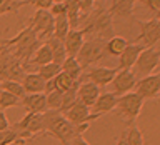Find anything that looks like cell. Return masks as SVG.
<instances>
[{"mask_svg":"<svg viewBox=\"0 0 160 145\" xmlns=\"http://www.w3.org/2000/svg\"><path fill=\"white\" fill-rule=\"evenodd\" d=\"M43 115V135H52L62 145H68L75 137L83 135L87 132L90 123L73 125L57 110H45Z\"/></svg>","mask_w":160,"mask_h":145,"instance_id":"6da1fadb","label":"cell"},{"mask_svg":"<svg viewBox=\"0 0 160 145\" xmlns=\"http://www.w3.org/2000/svg\"><path fill=\"white\" fill-rule=\"evenodd\" d=\"M113 15L105 8V5H98L93 8L87 17H85V25L82 28L83 33H92V38H100V40H108L113 37Z\"/></svg>","mask_w":160,"mask_h":145,"instance_id":"7a4b0ae2","label":"cell"},{"mask_svg":"<svg viewBox=\"0 0 160 145\" xmlns=\"http://www.w3.org/2000/svg\"><path fill=\"white\" fill-rule=\"evenodd\" d=\"M3 45L7 48L12 50V53L20 60V62L25 63L33 55L35 50L42 45V42L37 38V35H35L33 30L27 25V27H25L23 30H20V32L15 35L13 38L5 40Z\"/></svg>","mask_w":160,"mask_h":145,"instance_id":"3957f363","label":"cell"},{"mask_svg":"<svg viewBox=\"0 0 160 145\" xmlns=\"http://www.w3.org/2000/svg\"><path fill=\"white\" fill-rule=\"evenodd\" d=\"M13 132L18 137V143H25L30 138L43 135V115L42 113H27L22 120L13 125Z\"/></svg>","mask_w":160,"mask_h":145,"instance_id":"277c9868","label":"cell"},{"mask_svg":"<svg viewBox=\"0 0 160 145\" xmlns=\"http://www.w3.org/2000/svg\"><path fill=\"white\" fill-rule=\"evenodd\" d=\"M143 102L145 100L140 97L137 92H128L125 95H120L118 97V102H117V112L118 115L125 120L127 125H133L137 117L142 112V107H143Z\"/></svg>","mask_w":160,"mask_h":145,"instance_id":"5b68a950","label":"cell"},{"mask_svg":"<svg viewBox=\"0 0 160 145\" xmlns=\"http://www.w3.org/2000/svg\"><path fill=\"white\" fill-rule=\"evenodd\" d=\"M25 67L12 53V50L5 47L0 48V80H18L23 78Z\"/></svg>","mask_w":160,"mask_h":145,"instance_id":"8992f818","label":"cell"},{"mask_svg":"<svg viewBox=\"0 0 160 145\" xmlns=\"http://www.w3.org/2000/svg\"><path fill=\"white\" fill-rule=\"evenodd\" d=\"M105 55V40H100V38H90L87 42H83L80 52L77 53V58L80 67L87 68L90 65L97 63L100 58Z\"/></svg>","mask_w":160,"mask_h":145,"instance_id":"52a82bcc","label":"cell"},{"mask_svg":"<svg viewBox=\"0 0 160 145\" xmlns=\"http://www.w3.org/2000/svg\"><path fill=\"white\" fill-rule=\"evenodd\" d=\"M28 27L35 32L40 42H45L53 35V15L48 10H35Z\"/></svg>","mask_w":160,"mask_h":145,"instance_id":"ba28073f","label":"cell"},{"mask_svg":"<svg viewBox=\"0 0 160 145\" xmlns=\"http://www.w3.org/2000/svg\"><path fill=\"white\" fill-rule=\"evenodd\" d=\"M137 25L140 27V33L137 37V43L142 42V45L145 48L155 47L160 42V22L157 18H150L147 22L142 20H135Z\"/></svg>","mask_w":160,"mask_h":145,"instance_id":"9c48e42d","label":"cell"},{"mask_svg":"<svg viewBox=\"0 0 160 145\" xmlns=\"http://www.w3.org/2000/svg\"><path fill=\"white\" fill-rule=\"evenodd\" d=\"M158 60H160V50L150 47V48H143L140 52L135 67H137V75L140 77H147L153 72L155 68H158Z\"/></svg>","mask_w":160,"mask_h":145,"instance_id":"30bf717a","label":"cell"},{"mask_svg":"<svg viewBox=\"0 0 160 145\" xmlns=\"http://www.w3.org/2000/svg\"><path fill=\"white\" fill-rule=\"evenodd\" d=\"M63 117L67 118L70 123H73V125H83V123L93 122V120H97L98 117H102V115L90 113V108L87 107V105H83L82 102L77 100V102H75L72 107L63 113Z\"/></svg>","mask_w":160,"mask_h":145,"instance_id":"8fae6325","label":"cell"},{"mask_svg":"<svg viewBox=\"0 0 160 145\" xmlns=\"http://www.w3.org/2000/svg\"><path fill=\"white\" fill-rule=\"evenodd\" d=\"M135 83H137V75H135L132 70H118V72L115 73L113 80L110 82L112 92L117 95V97L132 92L135 88Z\"/></svg>","mask_w":160,"mask_h":145,"instance_id":"7c38bea8","label":"cell"},{"mask_svg":"<svg viewBox=\"0 0 160 145\" xmlns=\"http://www.w3.org/2000/svg\"><path fill=\"white\" fill-rule=\"evenodd\" d=\"M117 72H118V67H110V68L108 67H92L85 73V78L102 88L105 85H110V82L113 80Z\"/></svg>","mask_w":160,"mask_h":145,"instance_id":"4fadbf2b","label":"cell"},{"mask_svg":"<svg viewBox=\"0 0 160 145\" xmlns=\"http://www.w3.org/2000/svg\"><path fill=\"white\" fill-rule=\"evenodd\" d=\"M135 92L143 100L158 97V75H147V77H142L140 80H137Z\"/></svg>","mask_w":160,"mask_h":145,"instance_id":"5bb4252c","label":"cell"},{"mask_svg":"<svg viewBox=\"0 0 160 145\" xmlns=\"http://www.w3.org/2000/svg\"><path fill=\"white\" fill-rule=\"evenodd\" d=\"M143 48L145 47L140 43H127L123 52L118 55V70H130L132 68Z\"/></svg>","mask_w":160,"mask_h":145,"instance_id":"9a60e30c","label":"cell"},{"mask_svg":"<svg viewBox=\"0 0 160 145\" xmlns=\"http://www.w3.org/2000/svg\"><path fill=\"white\" fill-rule=\"evenodd\" d=\"M20 105L28 113H43L47 110V97L45 93H25L20 100Z\"/></svg>","mask_w":160,"mask_h":145,"instance_id":"2e32d148","label":"cell"},{"mask_svg":"<svg viewBox=\"0 0 160 145\" xmlns=\"http://www.w3.org/2000/svg\"><path fill=\"white\" fill-rule=\"evenodd\" d=\"M83 32L78 28H70L67 37L63 38V45H65V50H67V55L68 57H77V53L80 52L83 45Z\"/></svg>","mask_w":160,"mask_h":145,"instance_id":"e0dca14e","label":"cell"},{"mask_svg":"<svg viewBox=\"0 0 160 145\" xmlns=\"http://www.w3.org/2000/svg\"><path fill=\"white\" fill-rule=\"evenodd\" d=\"M100 95V87L93 85L92 82H85V83H78L77 88V100L82 102L83 105H87L88 108H92V105L95 103V100Z\"/></svg>","mask_w":160,"mask_h":145,"instance_id":"ac0fdd59","label":"cell"},{"mask_svg":"<svg viewBox=\"0 0 160 145\" xmlns=\"http://www.w3.org/2000/svg\"><path fill=\"white\" fill-rule=\"evenodd\" d=\"M117 102H118V97L113 92H103V93H100L98 97H97V100H95V103L92 105L93 113L103 115V113L112 112V110H115V107H117Z\"/></svg>","mask_w":160,"mask_h":145,"instance_id":"d6986e66","label":"cell"},{"mask_svg":"<svg viewBox=\"0 0 160 145\" xmlns=\"http://www.w3.org/2000/svg\"><path fill=\"white\" fill-rule=\"evenodd\" d=\"M22 87L25 93H43L45 90V80L38 73H27L22 78Z\"/></svg>","mask_w":160,"mask_h":145,"instance_id":"ffe728a7","label":"cell"},{"mask_svg":"<svg viewBox=\"0 0 160 145\" xmlns=\"http://www.w3.org/2000/svg\"><path fill=\"white\" fill-rule=\"evenodd\" d=\"M133 0H112L108 12L117 15L120 18H132L133 17Z\"/></svg>","mask_w":160,"mask_h":145,"instance_id":"44dd1931","label":"cell"},{"mask_svg":"<svg viewBox=\"0 0 160 145\" xmlns=\"http://www.w3.org/2000/svg\"><path fill=\"white\" fill-rule=\"evenodd\" d=\"M45 43L48 45L50 52H52L53 62L58 63V65H62V62L68 57L67 50H65V45H63V40H60V38H57V37H53V35H52L48 40H45Z\"/></svg>","mask_w":160,"mask_h":145,"instance_id":"7402d4cb","label":"cell"},{"mask_svg":"<svg viewBox=\"0 0 160 145\" xmlns=\"http://www.w3.org/2000/svg\"><path fill=\"white\" fill-rule=\"evenodd\" d=\"M127 40L123 37H118V35H113L108 40H105V53L112 55V57H118L120 53L123 52V48L127 47Z\"/></svg>","mask_w":160,"mask_h":145,"instance_id":"603a6c76","label":"cell"},{"mask_svg":"<svg viewBox=\"0 0 160 145\" xmlns=\"http://www.w3.org/2000/svg\"><path fill=\"white\" fill-rule=\"evenodd\" d=\"M65 15L68 18L70 28H78L80 20H82V13H80L78 5L75 3V0H65Z\"/></svg>","mask_w":160,"mask_h":145,"instance_id":"cb8c5ba5","label":"cell"},{"mask_svg":"<svg viewBox=\"0 0 160 145\" xmlns=\"http://www.w3.org/2000/svg\"><path fill=\"white\" fill-rule=\"evenodd\" d=\"M60 68H62L63 73H67L68 77H72L73 80H78L80 75H82V67H80L78 60L75 57H67L62 62V65H60Z\"/></svg>","mask_w":160,"mask_h":145,"instance_id":"d4e9b609","label":"cell"},{"mask_svg":"<svg viewBox=\"0 0 160 145\" xmlns=\"http://www.w3.org/2000/svg\"><path fill=\"white\" fill-rule=\"evenodd\" d=\"M70 30V23L67 15H58V17H53V37H57L60 40H63L67 37Z\"/></svg>","mask_w":160,"mask_h":145,"instance_id":"484cf974","label":"cell"},{"mask_svg":"<svg viewBox=\"0 0 160 145\" xmlns=\"http://www.w3.org/2000/svg\"><path fill=\"white\" fill-rule=\"evenodd\" d=\"M53 62V57H52V52H50L48 45L47 43H42L40 47L33 52V58H32V63L35 65H45V63H50Z\"/></svg>","mask_w":160,"mask_h":145,"instance_id":"4316f807","label":"cell"},{"mask_svg":"<svg viewBox=\"0 0 160 145\" xmlns=\"http://www.w3.org/2000/svg\"><path fill=\"white\" fill-rule=\"evenodd\" d=\"M77 88H78V83L73 85L72 88H68V90H65V92H62V105H60V110H58L62 115L67 112V110L72 107L75 102H77Z\"/></svg>","mask_w":160,"mask_h":145,"instance_id":"83f0119b","label":"cell"},{"mask_svg":"<svg viewBox=\"0 0 160 145\" xmlns=\"http://www.w3.org/2000/svg\"><path fill=\"white\" fill-rule=\"evenodd\" d=\"M0 88H2L3 92L13 93L15 97H18V98L25 97V90L22 87V83L17 82V80H0Z\"/></svg>","mask_w":160,"mask_h":145,"instance_id":"f1b7e54d","label":"cell"},{"mask_svg":"<svg viewBox=\"0 0 160 145\" xmlns=\"http://www.w3.org/2000/svg\"><path fill=\"white\" fill-rule=\"evenodd\" d=\"M62 72V68H60V65L58 63H55V62H50V63H45V65H40L38 67V75L42 77L45 82L47 80H52L55 78V75Z\"/></svg>","mask_w":160,"mask_h":145,"instance_id":"f546056e","label":"cell"},{"mask_svg":"<svg viewBox=\"0 0 160 145\" xmlns=\"http://www.w3.org/2000/svg\"><path fill=\"white\" fill-rule=\"evenodd\" d=\"M53 82H55V88L60 90V92H65V90L72 88L73 85H77V83H78V80H73L72 77H68L67 73L60 72V73L55 75Z\"/></svg>","mask_w":160,"mask_h":145,"instance_id":"4dcf8cb0","label":"cell"},{"mask_svg":"<svg viewBox=\"0 0 160 145\" xmlns=\"http://www.w3.org/2000/svg\"><path fill=\"white\" fill-rule=\"evenodd\" d=\"M125 138H127L128 145H145L143 143V135L140 132V128L137 125H128V130L125 133Z\"/></svg>","mask_w":160,"mask_h":145,"instance_id":"1f68e13d","label":"cell"},{"mask_svg":"<svg viewBox=\"0 0 160 145\" xmlns=\"http://www.w3.org/2000/svg\"><path fill=\"white\" fill-rule=\"evenodd\" d=\"M47 97V110H60V105H62V92L60 90H52V92L45 93Z\"/></svg>","mask_w":160,"mask_h":145,"instance_id":"d6a6232c","label":"cell"},{"mask_svg":"<svg viewBox=\"0 0 160 145\" xmlns=\"http://www.w3.org/2000/svg\"><path fill=\"white\" fill-rule=\"evenodd\" d=\"M20 100L18 97H15L13 93H8V92H0V110H5V108H10V107H17L20 105Z\"/></svg>","mask_w":160,"mask_h":145,"instance_id":"836d02e7","label":"cell"},{"mask_svg":"<svg viewBox=\"0 0 160 145\" xmlns=\"http://www.w3.org/2000/svg\"><path fill=\"white\" fill-rule=\"evenodd\" d=\"M22 7V0H0V17L10 12H17Z\"/></svg>","mask_w":160,"mask_h":145,"instance_id":"e575fe53","label":"cell"},{"mask_svg":"<svg viewBox=\"0 0 160 145\" xmlns=\"http://www.w3.org/2000/svg\"><path fill=\"white\" fill-rule=\"evenodd\" d=\"M12 143H18L17 133L12 128L0 130V145H12Z\"/></svg>","mask_w":160,"mask_h":145,"instance_id":"d590c367","label":"cell"},{"mask_svg":"<svg viewBox=\"0 0 160 145\" xmlns=\"http://www.w3.org/2000/svg\"><path fill=\"white\" fill-rule=\"evenodd\" d=\"M52 3V0H22V5H32L35 10H48Z\"/></svg>","mask_w":160,"mask_h":145,"instance_id":"8d00e7d4","label":"cell"},{"mask_svg":"<svg viewBox=\"0 0 160 145\" xmlns=\"http://www.w3.org/2000/svg\"><path fill=\"white\" fill-rule=\"evenodd\" d=\"M93 2H95V0H75V3L78 5L80 13H82V17H83V18L87 17V15L95 8V7H93Z\"/></svg>","mask_w":160,"mask_h":145,"instance_id":"74e56055","label":"cell"},{"mask_svg":"<svg viewBox=\"0 0 160 145\" xmlns=\"http://www.w3.org/2000/svg\"><path fill=\"white\" fill-rule=\"evenodd\" d=\"M48 12L53 15V17H58V15H65V2H53L52 7L48 8Z\"/></svg>","mask_w":160,"mask_h":145,"instance_id":"f35d334b","label":"cell"},{"mask_svg":"<svg viewBox=\"0 0 160 145\" xmlns=\"http://www.w3.org/2000/svg\"><path fill=\"white\" fill-rule=\"evenodd\" d=\"M142 3H143L152 13H155V12L160 8V0H143Z\"/></svg>","mask_w":160,"mask_h":145,"instance_id":"ab89813d","label":"cell"},{"mask_svg":"<svg viewBox=\"0 0 160 145\" xmlns=\"http://www.w3.org/2000/svg\"><path fill=\"white\" fill-rule=\"evenodd\" d=\"M7 128H10L8 118H7V115L3 113V110H0V130H7Z\"/></svg>","mask_w":160,"mask_h":145,"instance_id":"60d3db41","label":"cell"},{"mask_svg":"<svg viewBox=\"0 0 160 145\" xmlns=\"http://www.w3.org/2000/svg\"><path fill=\"white\" fill-rule=\"evenodd\" d=\"M68 145H90V143L83 138V135H78V137H75V138L72 140V142L68 143Z\"/></svg>","mask_w":160,"mask_h":145,"instance_id":"b9f144b4","label":"cell"},{"mask_svg":"<svg viewBox=\"0 0 160 145\" xmlns=\"http://www.w3.org/2000/svg\"><path fill=\"white\" fill-rule=\"evenodd\" d=\"M115 145H128V142H127V138H125V135H123V137L120 138V140H118V142L115 143Z\"/></svg>","mask_w":160,"mask_h":145,"instance_id":"7bdbcfd3","label":"cell"},{"mask_svg":"<svg viewBox=\"0 0 160 145\" xmlns=\"http://www.w3.org/2000/svg\"><path fill=\"white\" fill-rule=\"evenodd\" d=\"M153 18H157L158 22H160V8L157 10V12H155V17H153Z\"/></svg>","mask_w":160,"mask_h":145,"instance_id":"ee69618b","label":"cell"},{"mask_svg":"<svg viewBox=\"0 0 160 145\" xmlns=\"http://www.w3.org/2000/svg\"><path fill=\"white\" fill-rule=\"evenodd\" d=\"M158 95H160V75H158Z\"/></svg>","mask_w":160,"mask_h":145,"instance_id":"f6af8a7d","label":"cell"},{"mask_svg":"<svg viewBox=\"0 0 160 145\" xmlns=\"http://www.w3.org/2000/svg\"><path fill=\"white\" fill-rule=\"evenodd\" d=\"M52 2H65V0H52Z\"/></svg>","mask_w":160,"mask_h":145,"instance_id":"bcb514c9","label":"cell"},{"mask_svg":"<svg viewBox=\"0 0 160 145\" xmlns=\"http://www.w3.org/2000/svg\"><path fill=\"white\" fill-rule=\"evenodd\" d=\"M133 2H140V3H142V2H143V0H133Z\"/></svg>","mask_w":160,"mask_h":145,"instance_id":"7dc6e473","label":"cell"},{"mask_svg":"<svg viewBox=\"0 0 160 145\" xmlns=\"http://www.w3.org/2000/svg\"><path fill=\"white\" fill-rule=\"evenodd\" d=\"M158 70H160V60H158Z\"/></svg>","mask_w":160,"mask_h":145,"instance_id":"c3c4849f","label":"cell"},{"mask_svg":"<svg viewBox=\"0 0 160 145\" xmlns=\"http://www.w3.org/2000/svg\"><path fill=\"white\" fill-rule=\"evenodd\" d=\"M98 2H103V0H98Z\"/></svg>","mask_w":160,"mask_h":145,"instance_id":"681fc988","label":"cell"},{"mask_svg":"<svg viewBox=\"0 0 160 145\" xmlns=\"http://www.w3.org/2000/svg\"><path fill=\"white\" fill-rule=\"evenodd\" d=\"M0 92H2V88H0Z\"/></svg>","mask_w":160,"mask_h":145,"instance_id":"f907efd6","label":"cell"}]
</instances>
